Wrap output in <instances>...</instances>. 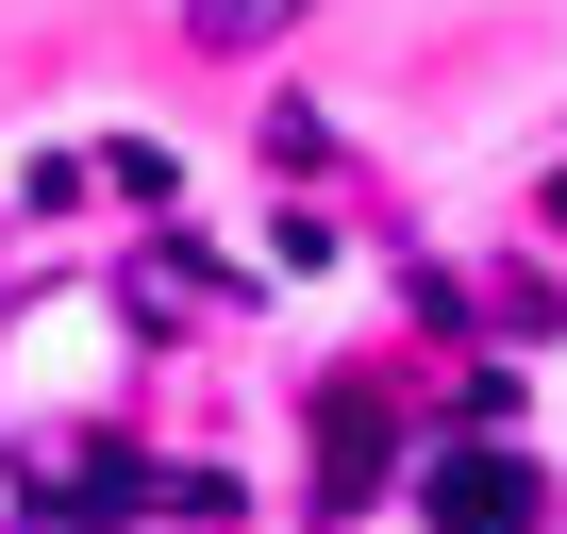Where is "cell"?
Returning a JSON list of instances; mask_svg holds the SVG:
<instances>
[{
	"instance_id": "cell-1",
	"label": "cell",
	"mask_w": 567,
	"mask_h": 534,
	"mask_svg": "<svg viewBox=\"0 0 567 534\" xmlns=\"http://www.w3.org/2000/svg\"><path fill=\"white\" fill-rule=\"evenodd\" d=\"M417 517H434V534H534V517H550V484H534L501 434H467V451H434V468H417Z\"/></svg>"
},
{
	"instance_id": "cell-2",
	"label": "cell",
	"mask_w": 567,
	"mask_h": 534,
	"mask_svg": "<svg viewBox=\"0 0 567 534\" xmlns=\"http://www.w3.org/2000/svg\"><path fill=\"white\" fill-rule=\"evenodd\" d=\"M384 451H401V401H384V384H318V501H334V517L384 484Z\"/></svg>"
},
{
	"instance_id": "cell-3",
	"label": "cell",
	"mask_w": 567,
	"mask_h": 534,
	"mask_svg": "<svg viewBox=\"0 0 567 534\" xmlns=\"http://www.w3.org/2000/svg\"><path fill=\"white\" fill-rule=\"evenodd\" d=\"M184 18H200V34L234 51V34H267V18H284V0H184Z\"/></svg>"
}]
</instances>
